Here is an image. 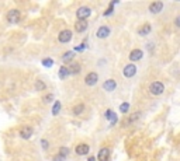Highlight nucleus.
I'll return each mask as SVG.
<instances>
[{
	"label": "nucleus",
	"instance_id": "f257e3e1",
	"mask_svg": "<svg viewBox=\"0 0 180 161\" xmlns=\"http://www.w3.org/2000/svg\"><path fill=\"white\" fill-rule=\"evenodd\" d=\"M149 91H151V94H154V95H160V94H163V91H165L163 83H160V81H154V83H152V84L149 86Z\"/></svg>",
	"mask_w": 180,
	"mask_h": 161
},
{
	"label": "nucleus",
	"instance_id": "f03ea898",
	"mask_svg": "<svg viewBox=\"0 0 180 161\" xmlns=\"http://www.w3.org/2000/svg\"><path fill=\"white\" fill-rule=\"evenodd\" d=\"M90 14H92L90 7L83 6V7H79V10H77L76 16H77V18H79V20H84V21H86L87 17H90Z\"/></svg>",
	"mask_w": 180,
	"mask_h": 161
},
{
	"label": "nucleus",
	"instance_id": "7ed1b4c3",
	"mask_svg": "<svg viewBox=\"0 0 180 161\" xmlns=\"http://www.w3.org/2000/svg\"><path fill=\"white\" fill-rule=\"evenodd\" d=\"M20 17H21V14L18 10H10L9 13H7V21H9V23H13V24L18 23Z\"/></svg>",
	"mask_w": 180,
	"mask_h": 161
},
{
	"label": "nucleus",
	"instance_id": "20e7f679",
	"mask_svg": "<svg viewBox=\"0 0 180 161\" xmlns=\"http://www.w3.org/2000/svg\"><path fill=\"white\" fill-rule=\"evenodd\" d=\"M58 39H59V42H62V43L69 42V41L72 39V31H69V30L62 31V32L58 35Z\"/></svg>",
	"mask_w": 180,
	"mask_h": 161
},
{
	"label": "nucleus",
	"instance_id": "39448f33",
	"mask_svg": "<svg viewBox=\"0 0 180 161\" xmlns=\"http://www.w3.org/2000/svg\"><path fill=\"white\" fill-rule=\"evenodd\" d=\"M162 9H163V3L162 2H154V3L149 4V11L152 14H158L162 11Z\"/></svg>",
	"mask_w": 180,
	"mask_h": 161
},
{
	"label": "nucleus",
	"instance_id": "423d86ee",
	"mask_svg": "<svg viewBox=\"0 0 180 161\" xmlns=\"http://www.w3.org/2000/svg\"><path fill=\"white\" fill-rule=\"evenodd\" d=\"M124 76L125 77H132V76H135V73H137V66L135 65H127L125 67H124Z\"/></svg>",
	"mask_w": 180,
	"mask_h": 161
},
{
	"label": "nucleus",
	"instance_id": "0eeeda50",
	"mask_svg": "<svg viewBox=\"0 0 180 161\" xmlns=\"http://www.w3.org/2000/svg\"><path fill=\"white\" fill-rule=\"evenodd\" d=\"M97 81H99L97 73H89V74L86 76V79H84V83H86L87 86H94Z\"/></svg>",
	"mask_w": 180,
	"mask_h": 161
},
{
	"label": "nucleus",
	"instance_id": "6e6552de",
	"mask_svg": "<svg viewBox=\"0 0 180 161\" xmlns=\"http://www.w3.org/2000/svg\"><path fill=\"white\" fill-rule=\"evenodd\" d=\"M97 158H99V161H108V158H110V150L108 148H101L100 151H99V155H97Z\"/></svg>",
	"mask_w": 180,
	"mask_h": 161
},
{
	"label": "nucleus",
	"instance_id": "1a4fd4ad",
	"mask_svg": "<svg viewBox=\"0 0 180 161\" xmlns=\"http://www.w3.org/2000/svg\"><path fill=\"white\" fill-rule=\"evenodd\" d=\"M143 56V52L141 49H134L132 52L130 53V60H132V62H137V60H141Z\"/></svg>",
	"mask_w": 180,
	"mask_h": 161
},
{
	"label": "nucleus",
	"instance_id": "9d476101",
	"mask_svg": "<svg viewBox=\"0 0 180 161\" xmlns=\"http://www.w3.org/2000/svg\"><path fill=\"white\" fill-rule=\"evenodd\" d=\"M33 128L31 126H24L23 129L20 130V136L23 139H30L31 137V135H33Z\"/></svg>",
	"mask_w": 180,
	"mask_h": 161
},
{
	"label": "nucleus",
	"instance_id": "9b49d317",
	"mask_svg": "<svg viewBox=\"0 0 180 161\" xmlns=\"http://www.w3.org/2000/svg\"><path fill=\"white\" fill-rule=\"evenodd\" d=\"M110 35V28L108 27H100L97 30V38H107Z\"/></svg>",
	"mask_w": 180,
	"mask_h": 161
},
{
	"label": "nucleus",
	"instance_id": "f8f14e48",
	"mask_svg": "<svg viewBox=\"0 0 180 161\" xmlns=\"http://www.w3.org/2000/svg\"><path fill=\"white\" fill-rule=\"evenodd\" d=\"M117 87V83L114 81V80H107V81H104L103 84V88L106 90V91H114Z\"/></svg>",
	"mask_w": 180,
	"mask_h": 161
},
{
	"label": "nucleus",
	"instance_id": "ddd939ff",
	"mask_svg": "<svg viewBox=\"0 0 180 161\" xmlns=\"http://www.w3.org/2000/svg\"><path fill=\"white\" fill-rule=\"evenodd\" d=\"M151 30H152L151 24H143L139 30H138V34H139L141 36H147L148 34H151Z\"/></svg>",
	"mask_w": 180,
	"mask_h": 161
},
{
	"label": "nucleus",
	"instance_id": "4468645a",
	"mask_svg": "<svg viewBox=\"0 0 180 161\" xmlns=\"http://www.w3.org/2000/svg\"><path fill=\"white\" fill-rule=\"evenodd\" d=\"M89 150H90V147H89L87 144H84V143H83V144H79V146L76 147V153H77L79 155L87 154V153H89Z\"/></svg>",
	"mask_w": 180,
	"mask_h": 161
},
{
	"label": "nucleus",
	"instance_id": "2eb2a0df",
	"mask_svg": "<svg viewBox=\"0 0 180 161\" xmlns=\"http://www.w3.org/2000/svg\"><path fill=\"white\" fill-rule=\"evenodd\" d=\"M75 28H76L77 32H83V31H86V28H87V23L84 20H79L76 23V25H75Z\"/></svg>",
	"mask_w": 180,
	"mask_h": 161
},
{
	"label": "nucleus",
	"instance_id": "dca6fc26",
	"mask_svg": "<svg viewBox=\"0 0 180 161\" xmlns=\"http://www.w3.org/2000/svg\"><path fill=\"white\" fill-rule=\"evenodd\" d=\"M68 72H69V74H77L80 72V66L77 63H73V65L68 66Z\"/></svg>",
	"mask_w": 180,
	"mask_h": 161
},
{
	"label": "nucleus",
	"instance_id": "f3484780",
	"mask_svg": "<svg viewBox=\"0 0 180 161\" xmlns=\"http://www.w3.org/2000/svg\"><path fill=\"white\" fill-rule=\"evenodd\" d=\"M106 118H107V119H110L113 125L117 122V115L114 114L113 111H111V109H107V111H106Z\"/></svg>",
	"mask_w": 180,
	"mask_h": 161
},
{
	"label": "nucleus",
	"instance_id": "a211bd4d",
	"mask_svg": "<svg viewBox=\"0 0 180 161\" xmlns=\"http://www.w3.org/2000/svg\"><path fill=\"white\" fill-rule=\"evenodd\" d=\"M139 116H141V112H135V114H132V115H131L130 118H128L127 121H125V123H127V125H130V123H132V122L137 121V119L139 118Z\"/></svg>",
	"mask_w": 180,
	"mask_h": 161
},
{
	"label": "nucleus",
	"instance_id": "6ab92c4d",
	"mask_svg": "<svg viewBox=\"0 0 180 161\" xmlns=\"http://www.w3.org/2000/svg\"><path fill=\"white\" fill-rule=\"evenodd\" d=\"M83 111H84V105H83V104H79V105H76L73 108V114H75V115H80Z\"/></svg>",
	"mask_w": 180,
	"mask_h": 161
},
{
	"label": "nucleus",
	"instance_id": "aec40b11",
	"mask_svg": "<svg viewBox=\"0 0 180 161\" xmlns=\"http://www.w3.org/2000/svg\"><path fill=\"white\" fill-rule=\"evenodd\" d=\"M47 88V86H45V83H42L41 80H37L35 81V90H38V91H42V90Z\"/></svg>",
	"mask_w": 180,
	"mask_h": 161
},
{
	"label": "nucleus",
	"instance_id": "412c9836",
	"mask_svg": "<svg viewBox=\"0 0 180 161\" xmlns=\"http://www.w3.org/2000/svg\"><path fill=\"white\" fill-rule=\"evenodd\" d=\"M59 155L62 158H66L68 155H69V148L68 147H61L59 148Z\"/></svg>",
	"mask_w": 180,
	"mask_h": 161
},
{
	"label": "nucleus",
	"instance_id": "4be33fe9",
	"mask_svg": "<svg viewBox=\"0 0 180 161\" xmlns=\"http://www.w3.org/2000/svg\"><path fill=\"white\" fill-rule=\"evenodd\" d=\"M69 76V72H68V67H61V70H59V77L61 79H65V77H68Z\"/></svg>",
	"mask_w": 180,
	"mask_h": 161
},
{
	"label": "nucleus",
	"instance_id": "5701e85b",
	"mask_svg": "<svg viewBox=\"0 0 180 161\" xmlns=\"http://www.w3.org/2000/svg\"><path fill=\"white\" fill-rule=\"evenodd\" d=\"M59 111H61V102H59V101H57L55 104H53L52 114H53V115H57V114H59Z\"/></svg>",
	"mask_w": 180,
	"mask_h": 161
},
{
	"label": "nucleus",
	"instance_id": "b1692460",
	"mask_svg": "<svg viewBox=\"0 0 180 161\" xmlns=\"http://www.w3.org/2000/svg\"><path fill=\"white\" fill-rule=\"evenodd\" d=\"M62 59H64V62H70V60L73 59V52H66Z\"/></svg>",
	"mask_w": 180,
	"mask_h": 161
},
{
	"label": "nucleus",
	"instance_id": "393cba45",
	"mask_svg": "<svg viewBox=\"0 0 180 161\" xmlns=\"http://www.w3.org/2000/svg\"><path fill=\"white\" fill-rule=\"evenodd\" d=\"M128 109H130V104H128V102H124V104H121L120 105V111L123 112V114L128 112Z\"/></svg>",
	"mask_w": 180,
	"mask_h": 161
},
{
	"label": "nucleus",
	"instance_id": "a878e982",
	"mask_svg": "<svg viewBox=\"0 0 180 161\" xmlns=\"http://www.w3.org/2000/svg\"><path fill=\"white\" fill-rule=\"evenodd\" d=\"M42 65L45 66V67H52L53 62H52V59H44L42 60Z\"/></svg>",
	"mask_w": 180,
	"mask_h": 161
},
{
	"label": "nucleus",
	"instance_id": "bb28decb",
	"mask_svg": "<svg viewBox=\"0 0 180 161\" xmlns=\"http://www.w3.org/2000/svg\"><path fill=\"white\" fill-rule=\"evenodd\" d=\"M113 11H114V9H113V6H111V4H110V7H108V9H107V10L106 11H104V16H110V14L111 13H113Z\"/></svg>",
	"mask_w": 180,
	"mask_h": 161
},
{
	"label": "nucleus",
	"instance_id": "cd10ccee",
	"mask_svg": "<svg viewBox=\"0 0 180 161\" xmlns=\"http://www.w3.org/2000/svg\"><path fill=\"white\" fill-rule=\"evenodd\" d=\"M174 25H176L177 28H180V16H177L176 18H174Z\"/></svg>",
	"mask_w": 180,
	"mask_h": 161
},
{
	"label": "nucleus",
	"instance_id": "c85d7f7f",
	"mask_svg": "<svg viewBox=\"0 0 180 161\" xmlns=\"http://www.w3.org/2000/svg\"><path fill=\"white\" fill-rule=\"evenodd\" d=\"M41 144H42L44 148H48V141L47 140H41Z\"/></svg>",
	"mask_w": 180,
	"mask_h": 161
},
{
	"label": "nucleus",
	"instance_id": "c756f323",
	"mask_svg": "<svg viewBox=\"0 0 180 161\" xmlns=\"http://www.w3.org/2000/svg\"><path fill=\"white\" fill-rule=\"evenodd\" d=\"M64 160H65V158H62L61 155H58V157H55V158H53V161H64Z\"/></svg>",
	"mask_w": 180,
	"mask_h": 161
},
{
	"label": "nucleus",
	"instance_id": "7c9ffc66",
	"mask_svg": "<svg viewBox=\"0 0 180 161\" xmlns=\"http://www.w3.org/2000/svg\"><path fill=\"white\" fill-rule=\"evenodd\" d=\"M52 98H53V97H52V94H49V95H47V98H45V101H47V102H49Z\"/></svg>",
	"mask_w": 180,
	"mask_h": 161
},
{
	"label": "nucleus",
	"instance_id": "2f4dec72",
	"mask_svg": "<svg viewBox=\"0 0 180 161\" xmlns=\"http://www.w3.org/2000/svg\"><path fill=\"white\" fill-rule=\"evenodd\" d=\"M87 161H96V160H94V157H90V158H89V160H87Z\"/></svg>",
	"mask_w": 180,
	"mask_h": 161
}]
</instances>
